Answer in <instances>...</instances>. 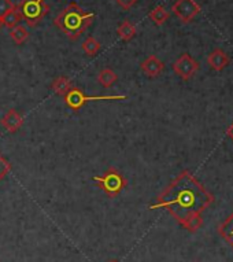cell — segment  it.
Segmentation results:
<instances>
[{"mask_svg":"<svg viewBox=\"0 0 233 262\" xmlns=\"http://www.w3.org/2000/svg\"><path fill=\"white\" fill-rule=\"evenodd\" d=\"M214 202L213 195L188 170L178 174L159 193L150 209H166L182 228L196 232L202 227V213Z\"/></svg>","mask_w":233,"mask_h":262,"instance_id":"obj_1","label":"cell"},{"mask_svg":"<svg viewBox=\"0 0 233 262\" xmlns=\"http://www.w3.org/2000/svg\"><path fill=\"white\" fill-rule=\"evenodd\" d=\"M94 19L95 14L86 13L77 3L72 2L54 19V25L59 28L70 40H77L92 25Z\"/></svg>","mask_w":233,"mask_h":262,"instance_id":"obj_2","label":"cell"},{"mask_svg":"<svg viewBox=\"0 0 233 262\" xmlns=\"http://www.w3.org/2000/svg\"><path fill=\"white\" fill-rule=\"evenodd\" d=\"M94 181L108 198L118 196L128 184L125 177L122 176V173L118 172L115 168H108L102 176L94 177Z\"/></svg>","mask_w":233,"mask_h":262,"instance_id":"obj_3","label":"cell"},{"mask_svg":"<svg viewBox=\"0 0 233 262\" xmlns=\"http://www.w3.org/2000/svg\"><path fill=\"white\" fill-rule=\"evenodd\" d=\"M128 99L126 95H95V96H88L78 88H72L67 94L63 96V100L67 107L74 112H77L84 107L89 102H99V100H124Z\"/></svg>","mask_w":233,"mask_h":262,"instance_id":"obj_4","label":"cell"},{"mask_svg":"<svg viewBox=\"0 0 233 262\" xmlns=\"http://www.w3.org/2000/svg\"><path fill=\"white\" fill-rule=\"evenodd\" d=\"M18 9L26 25L35 28L47 15L50 11V6L45 5L44 0H21Z\"/></svg>","mask_w":233,"mask_h":262,"instance_id":"obj_5","label":"cell"},{"mask_svg":"<svg viewBox=\"0 0 233 262\" xmlns=\"http://www.w3.org/2000/svg\"><path fill=\"white\" fill-rule=\"evenodd\" d=\"M173 13L184 24H188L200 13V6L195 0H176L172 7Z\"/></svg>","mask_w":233,"mask_h":262,"instance_id":"obj_6","label":"cell"},{"mask_svg":"<svg viewBox=\"0 0 233 262\" xmlns=\"http://www.w3.org/2000/svg\"><path fill=\"white\" fill-rule=\"evenodd\" d=\"M173 70L176 72L177 76L182 78V80H190L191 77H194V74L199 70L198 60H195L190 54H182L174 63H173Z\"/></svg>","mask_w":233,"mask_h":262,"instance_id":"obj_7","label":"cell"},{"mask_svg":"<svg viewBox=\"0 0 233 262\" xmlns=\"http://www.w3.org/2000/svg\"><path fill=\"white\" fill-rule=\"evenodd\" d=\"M0 124H2V126H3L7 132H10V134H15V132L19 130L22 124H24V117H22L15 108H10L9 112L3 116V118L0 121Z\"/></svg>","mask_w":233,"mask_h":262,"instance_id":"obj_8","label":"cell"},{"mask_svg":"<svg viewBox=\"0 0 233 262\" xmlns=\"http://www.w3.org/2000/svg\"><path fill=\"white\" fill-rule=\"evenodd\" d=\"M142 70L147 74L148 77L155 78L158 77L165 69V64L162 60H159L155 55H150L147 59H144L142 62Z\"/></svg>","mask_w":233,"mask_h":262,"instance_id":"obj_9","label":"cell"},{"mask_svg":"<svg viewBox=\"0 0 233 262\" xmlns=\"http://www.w3.org/2000/svg\"><path fill=\"white\" fill-rule=\"evenodd\" d=\"M207 62L210 64V68L216 72H221L224 70L229 64V56L226 55V52H224L220 48H217L216 51H213L207 58Z\"/></svg>","mask_w":233,"mask_h":262,"instance_id":"obj_10","label":"cell"},{"mask_svg":"<svg viewBox=\"0 0 233 262\" xmlns=\"http://www.w3.org/2000/svg\"><path fill=\"white\" fill-rule=\"evenodd\" d=\"M218 233L229 246L233 247V213L229 215L228 219L222 221L218 227Z\"/></svg>","mask_w":233,"mask_h":262,"instance_id":"obj_11","label":"cell"},{"mask_svg":"<svg viewBox=\"0 0 233 262\" xmlns=\"http://www.w3.org/2000/svg\"><path fill=\"white\" fill-rule=\"evenodd\" d=\"M51 88L54 91V94L59 95V96H65L73 86H72V81L65 76H59L56 77L51 84Z\"/></svg>","mask_w":233,"mask_h":262,"instance_id":"obj_12","label":"cell"},{"mask_svg":"<svg viewBox=\"0 0 233 262\" xmlns=\"http://www.w3.org/2000/svg\"><path fill=\"white\" fill-rule=\"evenodd\" d=\"M21 21H22V17H21V13H19V9H18V5L14 6V9L10 10L9 13L2 18L3 25H5L6 28H9V29H13V28L18 26Z\"/></svg>","mask_w":233,"mask_h":262,"instance_id":"obj_13","label":"cell"},{"mask_svg":"<svg viewBox=\"0 0 233 262\" xmlns=\"http://www.w3.org/2000/svg\"><path fill=\"white\" fill-rule=\"evenodd\" d=\"M116 33L120 36V39H122L124 41H129V40H132L136 36V28H134L132 22L124 21L118 26Z\"/></svg>","mask_w":233,"mask_h":262,"instance_id":"obj_14","label":"cell"},{"mask_svg":"<svg viewBox=\"0 0 233 262\" xmlns=\"http://www.w3.org/2000/svg\"><path fill=\"white\" fill-rule=\"evenodd\" d=\"M10 37L15 44H24L29 39V32L26 29V26L18 25L13 29H10Z\"/></svg>","mask_w":233,"mask_h":262,"instance_id":"obj_15","label":"cell"},{"mask_svg":"<svg viewBox=\"0 0 233 262\" xmlns=\"http://www.w3.org/2000/svg\"><path fill=\"white\" fill-rule=\"evenodd\" d=\"M148 17H150V19H151L155 25L160 26L168 21L169 13L166 11V9H165L164 6H156L155 9L152 10V11H150Z\"/></svg>","mask_w":233,"mask_h":262,"instance_id":"obj_16","label":"cell"},{"mask_svg":"<svg viewBox=\"0 0 233 262\" xmlns=\"http://www.w3.org/2000/svg\"><path fill=\"white\" fill-rule=\"evenodd\" d=\"M116 80H118V76L115 74V72H112V70L108 69V68L100 70L99 76H98V81H99L103 86H106V88L111 86L112 84H115Z\"/></svg>","mask_w":233,"mask_h":262,"instance_id":"obj_17","label":"cell"},{"mask_svg":"<svg viewBox=\"0 0 233 262\" xmlns=\"http://www.w3.org/2000/svg\"><path fill=\"white\" fill-rule=\"evenodd\" d=\"M81 47L82 51L85 52L88 56H95L96 54L100 51V43L95 39V37H92V36H89V37H86V39L84 40V43L81 44Z\"/></svg>","mask_w":233,"mask_h":262,"instance_id":"obj_18","label":"cell"},{"mask_svg":"<svg viewBox=\"0 0 233 262\" xmlns=\"http://www.w3.org/2000/svg\"><path fill=\"white\" fill-rule=\"evenodd\" d=\"M10 170H11V165H10L9 161H7L3 155L0 154V181L7 176V173H9Z\"/></svg>","mask_w":233,"mask_h":262,"instance_id":"obj_19","label":"cell"},{"mask_svg":"<svg viewBox=\"0 0 233 262\" xmlns=\"http://www.w3.org/2000/svg\"><path fill=\"white\" fill-rule=\"evenodd\" d=\"M13 2L11 0H0V18H3L10 10L14 9Z\"/></svg>","mask_w":233,"mask_h":262,"instance_id":"obj_20","label":"cell"},{"mask_svg":"<svg viewBox=\"0 0 233 262\" xmlns=\"http://www.w3.org/2000/svg\"><path fill=\"white\" fill-rule=\"evenodd\" d=\"M115 2L118 3V5L121 6L122 9L129 10L130 7H133V6L136 5V2H137V0H115Z\"/></svg>","mask_w":233,"mask_h":262,"instance_id":"obj_21","label":"cell"},{"mask_svg":"<svg viewBox=\"0 0 233 262\" xmlns=\"http://www.w3.org/2000/svg\"><path fill=\"white\" fill-rule=\"evenodd\" d=\"M226 134H228L229 138H230V139H232V140H233V124L230 125V126H229L228 132H226Z\"/></svg>","mask_w":233,"mask_h":262,"instance_id":"obj_22","label":"cell"},{"mask_svg":"<svg viewBox=\"0 0 233 262\" xmlns=\"http://www.w3.org/2000/svg\"><path fill=\"white\" fill-rule=\"evenodd\" d=\"M2 26H3V22H2V18H0V29H2Z\"/></svg>","mask_w":233,"mask_h":262,"instance_id":"obj_23","label":"cell"},{"mask_svg":"<svg viewBox=\"0 0 233 262\" xmlns=\"http://www.w3.org/2000/svg\"><path fill=\"white\" fill-rule=\"evenodd\" d=\"M110 262H118V261H115V259H112V261H110Z\"/></svg>","mask_w":233,"mask_h":262,"instance_id":"obj_24","label":"cell"}]
</instances>
